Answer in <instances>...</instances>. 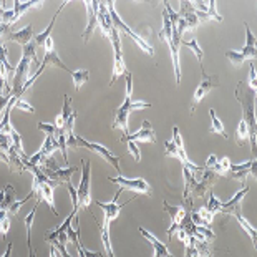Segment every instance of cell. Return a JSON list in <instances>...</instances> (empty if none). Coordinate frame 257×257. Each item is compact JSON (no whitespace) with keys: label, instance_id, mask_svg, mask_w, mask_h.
Here are the masks:
<instances>
[{"label":"cell","instance_id":"obj_1","mask_svg":"<svg viewBox=\"0 0 257 257\" xmlns=\"http://www.w3.org/2000/svg\"><path fill=\"white\" fill-rule=\"evenodd\" d=\"M22 48H24V52H22V58H20L19 65L15 67L14 85H12V91H10V93H14V95H19L20 98L24 96L20 90H22V86L25 85L27 78H29L30 65L34 63V65H37L38 68H40V60L37 58V45H35V42H32V43H29V45H25V47H22Z\"/></svg>","mask_w":257,"mask_h":257},{"label":"cell","instance_id":"obj_2","mask_svg":"<svg viewBox=\"0 0 257 257\" xmlns=\"http://www.w3.org/2000/svg\"><path fill=\"white\" fill-rule=\"evenodd\" d=\"M236 98L237 101L240 103L242 106V118L245 119L247 123V128H249V135H250V148L252 151H255V105H254V98L249 95L247 91L244 88V83H239L237 88H236Z\"/></svg>","mask_w":257,"mask_h":257},{"label":"cell","instance_id":"obj_3","mask_svg":"<svg viewBox=\"0 0 257 257\" xmlns=\"http://www.w3.org/2000/svg\"><path fill=\"white\" fill-rule=\"evenodd\" d=\"M145 108H151V103L146 101H133V98H124V103L114 111V119H113V128L119 130L124 135L128 133V116L131 111L135 110H145Z\"/></svg>","mask_w":257,"mask_h":257},{"label":"cell","instance_id":"obj_4","mask_svg":"<svg viewBox=\"0 0 257 257\" xmlns=\"http://www.w3.org/2000/svg\"><path fill=\"white\" fill-rule=\"evenodd\" d=\"M67 145L72 146V148H86L88 151L96 153V155H100L103 160H106L108 163H110L118 173H121V168H119V158L116 155H113L108 148L98 145V143H91V141H86L85 138H81V136H75V135L70 136V138L67 140Z\"/></svg>","mask_w":257,"mask_h":257},{"label":"cell","instance_id":"obj_5","mask_svg":"<svg viewBox=\"0 0 257 257\" xmlns=\"http://www.w3.org/2000/svg\"><path fill=\"white\" fill-rule=\"evenodd\" d=\"M245 27V32H247V38H245V45L240 48L239 52L236 50H229L226 52V57L231 60L232 65H236V67H239V65H242L245 60L247 62H255V55H257V50H255V37L254 34L250 32V27L247 24H244Z\"/></svg>","mask_w":257,"mask_h":257},{"label":"cell","instance_id":"obj_6","mask_svg":"<svg viewBox=\"0 0 257 257\" xmlns=\"http://www.w3.org/2000/svg\"><path fill=\"white\" fill-rule=\"evenodd\" d=\"M78 209H88L91 204V166L88 160L81 161V179L76 188Z\"/></svg>","mask_w":257,"mask_h":257},{"label":"cell","instance_id":"obj_7","mask_svg":"<svg viewBox=\"0 0 257 257\" xmlns=\"http://www.w3.org/2000/svg\"><path fill=\"white\" fill-rule=\"evenodd\" d=\"M106 7H108V12H110V17H111V22H113L114 29L119 30V32H124V34H126L130 38H133V40L140 45L141 50L146 52L150 57L155 55V48H153L146 40H143V38H141L138 34H136V32L131 30L130 27H128L126 24H124V22H123L121 19H119V15L116 14V10H114V2H106Z\"/></svg>","mask_w":257,"mask_h":257},{"label":"cell","instance_id":"obj_8","mask_svg":"<svg viewBox=\"0 0 257 257\" xmlns=\"http://www.w3.org/2000/svg\"><path fill=\"white\" fill-rule=\"evenodd\" d=\"M201 72H202V80L198 86V90L194 93V100H193V106H191V113H194L196 106L199 105V103L204 100V98L209 95L212 91V88H217L219 86V76L217 75H207L204 72V68L201 67Z\"/></svg>","mask_w":257,"mask_h":257},{"label":"cell","instance_id":"obj_9","mask_svg":"<svg viewBox=\"0 0 257 257\" xmlns=\"http://www.w3.org/2000/svg\"><path fill=\"white\" fill-rule=\"evenodd\" d=\"M108 181L113 183V184H118L119 188H123V189L133 191V193H136V194L153 196V189H151L150 183H148L146 179H143V178H133V179H128V178L118 176V178H108Z\"/></svg>","mask_w":257,"mask_h":257},{"label":"cell","instance_id":"obj_10","mask_svg":"<svg viewBox=\"0 0 257 257\" xmlns=\"http://www.w3.org/2000/svg\"><path fill=\"white\" fill-rule=\"evenodd\" d=\"M169 50H171V58H173V68H174V76H176V85L181 83V58H179V52H181L183 38L178 34L176 29L173 27V37L171 42L168 43Z\"/></svg>","mask_w":257,"mask_h":257},{"label":"cell","instance_id":"obj_11","mask_svg":"<svg viewBox=\"0 0 257 257\" xmlns=\"http://www.w3.org/2000/svg\"><path fill=\"white\" fill-rule=\"evenodd\" d=\"M119 141H123V143L124 141H135V143H138V141H141V143H156V135H155V130L151 126V123L146 119L136 133L124 135L119 138Z\"/></svg>","mask_w":257,"mask_h":257},{"label":"cell","instance_id":"obj_12","mask_svg":"<svg viewBox=\"0 0 257 257\" xmlns=\"http://www.w3.org/2000/svg\"><path fill=\"white\" fill-rule=\"evenodd\" d=\"M163 209H165V212H168L169 216H171V219H173V224L169 226V229L166 231L168 234V240H171L173 239V234L174 232H178V229H179V224H181L183 221V217L186 214V211H189V209H186L184 206H171V204H168V202L165 201L163 202Z\"/></svg>","mask_w":257,"mask_h":257},{"label":"cell","instance_id":"obj_13","mask_svg":"<svg viewBox=\"0 0 257 257\" xmlns=\"http://www.w3.org/2000/svg\"><path fill=\"white\" fill-rule=\"evenodd\" d=\"M119 193L121 191H116V194H114V198L111 202H101V201H96V204L101 207V211H103V214H105V222L108 224H111L116 217L119 216V211L123 209L124 206L130 204L131 201H126L124 204H118V198H119Z\"/></svg>","mask_w":257,"mask_h":257},{"label":"cell","instance_id":"obj_14","mask_svg":"<svg viewBox=\"0 0 257 257\" xmlns=\"http://www.w3.org/2000/svg\"><path fill=\"white\" fill-rule=\"evenodd\" d=\"M43 48H45V57H43V65L45 67H57V68H62L65 72H70L67 68V65H65L62 60L58 58V53L55 50V43H53V38H47V42L43 43Z\"/></svg>","mask_w":257,"mask_h":257},{"label":"cell","instance_id":"obj_15","mask_svg":"<svg viewBox=\"0 0 257 257\" xmlns=\"http://www.w3.org/2000/svg\"><path fill=\"white\" fill-rule=\"evenodd\" d=\"M14 76H15V68L9 63V60H7V47L0 45V80H4V83H5V86H7L9 93L12 91V85H10V81H12Z\"/></svg>","mask_w":257,"mask_h":257},{"label":"cell","instance_id":"obj_16","mask_svg":"<svg viewBox=\"0 0 257 257\" xmlns=\"http://www.w3.org/2000/svg\"><path fill=\"white\" fill-rule=\"evenodd\" d=\"M217 174H214L212 171H207L204 169L201 174V179L198 181V184L194 186V191H193V199L194 198H202V196H206L209 193V189L212 188V184L217 181Z\"/></svg>","mask_w":257,"mask_h":257},{"label":"cell","instance_id":"obj_17","mask_svg":"<svg viewBox=\"0 0 257 257\" xmlns=\"http://www.w3.org/2000/svg\"><path fill=\"white\" fill-rule=\"evenodd\" d=\"M85 5H86V14H88V24H86V29L83 32V40L88 42L98 25V5H100V2H96V0H93V2L91 0H86Z\"/></svg>","mask_w":257,"mask_h":257},{"label":"cell","instance_id":"obj_18","mask_svg":"<svg viewBox=\"0 0 257 257\" xmlns=\"http://www.w3.org/2000/svg\"><path fill=\"white\" fill-rule=\"evenodd\" d=\"M78 169H80L78 166H70L65 169H57V171H48V169H40V171L58 186V184H67L68 181H72V176Z\"/></svg>","mask_w":257,"mask_h":257},{"label":"cell","instance_id":"obj_19","mask_svg":"<svg viewBox=\"0 0 257 257\" xmlns=\"http://www.w3.org/2000/svg\"><path fill=\"white\" fill-rule=\"evenodd\" d=\"M183 176H184V193H183V198L186 201V209L191 211L193 207V191H194V186L198 184V179H196V174L191 171L188 168H183Z\"/></svg>","mask_w":257,"mask_h":257},{"label":"cell","instance_id":"obj_20","mask_svg":"<svg viewBox=\"0 0 257 257\" xmlns=\"http://www.w3.org/2000/svg\"><path fill=\"white\" fill-rule=\"evenodd\" d=\"M250 174H255V160L252 161H245L242 165H232L231 166V173L227 174V178L236 179V181H245V178L250 176Z\"/></svg>","mask_w":257,"mask_h":257},{"label":"cell","instance_id":"obj_21","mask_svg":"<svg viewBox=\"0 0 257 257\" xmlns=\"http://www.w3.org/2000/svg\"><path fill=\"white\" fill-rule=\"evenodd\" d=\"M98 25H100L103 35L110 40V35H111V32L114 30V25L111 22L110 12H108L106 2H100V5H98Z\"/></svg>","mask_w":257,"mask_h":257},{"label":"cell","instance_id":"obj_22","mask_svg":"<svg viewBox=\"0 0 257 257\" xmlns=\"http://www.w3.org/2000/svg\"><path fill=\"white\" fill-rule=\"evenodd\" d=\"M138 231L141 232V236H143L146 240H150L153 249H155V257H173V254L169 252L166 244H163L160 239H158L155 234H151L150 231H146L145 227H140Z\"/></svg>","mask_w":257,"mask_h":257},{"label":"cell","instance_id":"obj_23","mask_svg":"<svg viewBox=\"0 0 257 257\" xmlns=\"http://www.w3.org/2000/svg\"><path fill=\"white\" fill-rule=\"evenodd\" d=\"M247 193H249V186H244L242 189L234 194L232 199L224 202V204L221 206V212H224V214H232V212L240 211V202H242V199L247 196Z\"/></svg>","mask_w":257,"mask_h":257},{"label":"cell","instance_id":"obj_24","mask_svg":"<svg viewBox=\"0 0 257 257\" xmlns=\"http://www.w3.org/2000/svg\"><path fill=\"white\" fill-rule=\"evenodd\" d=\"M114 50V67H113V76L110 80V86L114 85V81L118 78H121L123 75L128 73L126 70V65H124V60H123V53H121V45L119 47H113Z\"/></svg>","mask_w":257,"mask_h":257},{"label":"cell","instance_id":"obj_25","mask_svg":"<svg viewBox=\"0 0 257 257\" xmlns=\"http://www.w3.org/2000/svg\"><path fill=\"white\" fill-rule=\"evenodd\" d=\"M216 0H211V2H207V10L206 12H198L196 10L194 15L198 22H209V20H216V22H222V15L217 12V7H216Z\"/></svg>","mask_w":257,"mask_h":257},{"label":"cell","instance_id":"obj_26","mask_svg":"<svg viewBox=\"0 0 257 257\" xmlns=\"http://www.w3.org/2000/svg\"><path fill=\"white\" fill-rule=\"evenodd\" d=\"M34 38H35L34 37V27L27 25V27H24V29L19 30V32H12V35H10L9 40L17 42V43H20L22 47H25V45H29V43H32Z\"/></svg>","mask_w":257,"mask_h":257},{"label":"cell","instance_id":"obj_27","mask_svg":"<svg viewBox=\"0 0 257 257\" xmlns=\"http://www.w3.org/2000/svg\"><path fill=\"white\" fill-rule=\"evenodd\" d=\"M45 2H15L14 4V24H17L19 19L30 9H42Z\"/></svg>","mask_w":257,"mask_h":257},{"label":"cell","instance_id":"obj_28","mask_svg":"<svg viewBox=\"0 0 257 257\" xmlns=\"http://www.w3.org/2000/svg\"><path fill=\"white\" fill-rule=\"evenodd\" d=\"M72 113H73V110H72V98L65 95V96H63V110H62V113H60L58 116H57V119H55V126H57L58 130H63L65 121H67L68 116H70Z\"/></svg>","mask_w":257,"mask_h":257},{"label":"cell","instance_id":"obj_29","mask_svg":"<svg viewBox=\"0 0 257 257\" xmlns=\"http://www.w3.org/2000/svg\"><path fill=\"white\" fill-rule=\"evenodd\" d=\"M209 114H211V128H209V131H211V133H214V135L222 136L224 140H227V131H226V128H224V124H222V121H221V118L216 114V110H214V108H211V110H209Z\"/></svg>","mask_w":257,"mask_h":257},{"label":"cell","instance_id":"obj_30","mask_svg":"<svg viewBox=\"0 0 257 257\" xmlns=\"http://www.w3.org/2000/svg\"><path fill=\"white\" fill-rule=\"evenodd\" d=\"M232 216L236 217V219H237V222L240 224V226H242V229H244V231L249 234V237L252 239V244L255 245V237H257L255 227H254L252 224H250V222H249L247 219H245V217L242 216V212H240V211H236V212H232Z\"/></svg>","mask_w":257,"mask_h":257},{"label":"cell","instance_id":"obj_31","mask_svg":"<svg viewBox=\"0 0 257 257\" xmlns=\"http://www.w3.org/2000/svg\"><path fill=\"white\" fill-rule=\"evenodd\" d=\"M100 232H101L103 247H105L108 257H114L113 245H111V239H110V224H108V222H103V226H100Z\"/></svg>","mask_w":257,"mask_h":257},{"label":"cell","instance_id":"obj_32","mask_svg":"<svg viewBox=\"0 0 257 257\" xmlns=\"http://www.w3.org/2000/svg\"><path fill=\"white\" fill-rule=\"evenodd\" d=\"M249 140H250V135H249L247 123H245L244 118H240L239 126L236 130V143H237V146H244L245 141H249Z\"/></svg>","mask_w":257,"mask_h":257},{"label":"cell","instance_id":"obj_33","mask_svg":"<svg viewBox=\"0 0 257 257\" xmlns=\"http://www.w3.org/2000/svg\"><path fill=\"white\" fill-rule=\"evenodd\" d=\"M171 37H173V25H171V22H169V17L165 10V12H163V29L160 32V40L169 43L171 42Z\"/></svg>","mask_w":257,"mask_h":257},{"label":"cell","instance_id":"obj_34","mask_svg":"<svg viewBox=\"0 0 257 257\" xmlns=\"http://www.w3.org/2000/svg\"><path fill=\"white\" fill-rule=\"evenodd\" d=\"M231 161H229L227 156L221 158V160H217V163L214 165V168L211 169L212 173L217 174V176H227L229 173H231Z\"/></svg>","mask_w":257,"mask_h":257},{"label":"cell","instance_id":"obj_35","mask_svg":"<svg viewBox=\"0 0 257 257\" xmlns=\"http://www.w3.org/2000/svg\"><path fill=\"white\" fill-rule=\"evenodd\" d=\"M53 138L57 140V143H58V151L62 153V156H63V161H65V165H67L68 168V156H67V135L63 133V130H58L57 131V135L53 136Z\"/></svg>","mask_w":257,"mask_h":257},{"label":"cell","instance_id":"obj_36","mask_svg":"<svg viewBox=\"0 0 257 257\" xmlns=\"http://www.w3.org/2000/svg\"><path fill=\"white\" fill-rule=\"evenodd\" d=\"M70 73H72V76H73V83H75L76 91H80L81 86H83L90 78L88 70H75V72H70Z\"/></svg>","mask_w":257,"mask_h":257},{"label":"cell","instance_id":"obj_37","mask_svg":"<svg viewBox=\"0 0 257 257\" xmlns=\"http://www.w3.org/2000/svg\"><path fill=\"white\" fill-rule=\"evenodd\" d=\"M9 136H10V146H12L15 151H17V155L22 158V160H24V158H27L25 153H24V145H22V136L15 130L10 131Z\"/></svg>","mask_w":257,"mask_h":257},{"label":"cell","instance_id":"obj_38","mask_svg":"<svg viewBox=\"0 0 257 257\" xmlns=\"http://www.w3.org/2000/svg\"><path fill=\"white\" fill-rule=\"evenodd\" d=\"M15 194H17V193H15V189L12 188V186H10V184L5 186V198L2 201V204H0V211H7L9 212L10 206L15 202Z\"/></svg>","mask_w":257,"mask_h":257},{"label":"cell","instance_id":"obj_39","mask_svg":"<svg viewBox=\"0 0 257 257\" xmlns=\"http://www.w3.org/2000/svg\"><path fill=\"white\" fill-rule=\"evenodd\" d=\"M38 204L40 202H35L34 204V209L30 211L29 216H25V227H27V242H29V247H32V226H34V217L37 214V209H38Z\"/></svg>","mask_w":257,"mask_h":257},{"label":"cell","instance_id":"obj_40","mask_svg":"<svg viewBox=\"0 0 257 257\" xmlns=\"http://www.w3.org/2000/svg\"><path fill=\"white\" fill-rule=\"evenodd\" d=\"M221 206H222V202H221L219 199H217L212 193H209V198H207V204L204 206L206 209L209 211L211 214H214V216H216L217 212H221Z\"/></svg>","mask_w":257,"mask_h":257},{"label":"cell","instance_id":"obj_41","mask_svg":"<svg viewBox=\"0 0 257 257\" xmlns=\"http://www.w3.org/2000/svg\"><path fill=\"white\" fill-rule=\"evenodd\" d=\"M183 45H186V48H189V50H193V53L196 55V58L199 60V65L202 67V55H204V52H202V48L199 47L198 40H196V38H193V40L186 42V43H183Z\"/></svg>","mask_w":257,"mask_h":257},{"label":"cell","instance_id":"obj_42","mask_svg":"<svg viewBox=\"0 0 257 257\" xmlns=\"http://www.w3.org/2000/svg\"><path fill=\"white\" fill-rule=\"evenodd\" d=\"M179 17L184 19V24H186V32H194L198 29L199 22L196 19L194 14H184V15H179Z\"/></svg>","mask_w":257,"mask_h":257},{"label":"cell","instance_id":"obj_43","mask_svg":"<svg viewBox=\"0 0 257 257\" xmlns=\"http://www.w3.org/2000/svg\"><path fill=\"white\" fill-rule=\"evenodd\" d=\"M32 198H35V196H34V193H30L29 196H27L25 199H22V201H15L14 204L10 206V209H9V216H15V214H17V212L20 211V207L24 206L25 202L29 201V199H32Z\"/></svg>","mask_w":257,"mask_h":257},{"label":"cell","instance_id":"obj_44","mask_svg":"<svg viewBox=\"0 0 257 257\" xmlns=\"http://www.w3.org/2000/svg\"><path fill=\"white\" fill-rule=\"evenodd\" d=\"M37 128L40 130V131H43V133H47V136H55V135H57V131H58V128L55 126V124H50V123H40V121H38Z\"/></svg>","mask_w":257,"mask_h":257},{"label":"cell","instance_id":"obj_45","mask_svg":"<svg viewBox=\"0 0 257 257\" xmlns=\"http://www.w3.org/2000/svg\"><path fill=\"white\" fill-rule=\"evenodd\" d=\"M165 150H166V156H168V158H176V160H179V151H178L176 145H174L171 140L166 141Z\"/></svg>","mask_w":257,"mask_h":257},{"label":"cell","instance_id":"obj_46","mask_svg":"<svg viewBox=\"0 0 257 257\" xmlns=\"http://www.w3.org/2000/svg\"><path fill=\"white\" fill-rule=\"evenodd\" d=\"M67 189H68V193H70V198H72V202H73V209L78 212V194H76V188H73V184L72 181H68L67 184Z\"/></svg>","mask_w":257,"mask_h":257},{"label":"cell","instance_id":"obj_47","mask_svg":"<svg viewBox=\"0 0 257 257\" xmlns=\"http://www.w3.org/2000/svg\"><path fill=\"white\" fill-rule=\"evenodd\" d=\"M124 143L128 145V151L131 153V155H133L135 161H136V163H140V161H141V153H140L138 145H136L135 141H124Z\"/></svg>","mask_w":257,"mask_h":257},{"label":"cell","instance_id":"obj_48","mask_svg":"<svg viewBox=\"0 0 257 257\" xmlns=\"http://www.w3.org/2000/svg\"><path fill=\"white\" fill-rule=\"evenodd\" d=\"M10 35H12V25H5V24H0V45L9 40Z\"/></svg>","mask_w":257,"mask_h":257},{"label":"cell","instance_id":"obj_49","mask_svg":"<svg viewBox=\"0 0 257 257\" xmlns=\"http://www.w3.org/2000/svg\"><path fill=\"white\" fill-rule=\"evenodd\" d=\"M249 86L255 93V90H257V85H255V62H250V67H249Z\"/></svg>","mask_w":257,"mask_h":257},{"label":"cell","instance_id":"obj_50","mask_svg":"<svg viewBox=\"0 0 257 257\" xmlns=\"http://www.w3.org/2000/svg\"><path fill=\"white\" fill-rule=\"evenodd\" d=\"M76 249H78L80 257H103L101 252H90V250H86L83 245H76Z\"/></svg>","mask_w":257,"mask_h":257},{"label":"cell","instance_id":"obj_51","mask_svg":"<svg viewBox=\"0 0 257 257\" xmlns=\"http://www.w3.org/2000/svg\"><path fill=\"white\" fill-rule=\"evenodd\" d=\"M9 148H10V136L0 133V151L7 153Z\"/></svg>","mask_w":257,"mask_h":257},{"label":"cell","instance_id":"obj_52","mask_svg":"<svg viewBox=\"0 0 257 257\" xmlns=\"http://www.w3.org/2000/svg\"><path fill=\"white\" fill-rule=\"evenodd\" d=\"M15 106L17 108H20V110H25V111H29V113H35V110H34V106L32 105H29L27 101H24V98H20V100L15 103Z\"/></svg>","mask_w":257,"mask_h":257},{"label":"cell","instance_id":"obj_53","mask_svg":"<svg viewBox=\"0 0 257 257\" xmlns=\"http://www.w3.org/2000/svg\"><path fill=\"white\" fill-rule=\"evenodd\" d=\"M124 76H126V96L124 98H131V91H133V75L128 72Z\"/></svg>","mask_w":257,"mask_h":257},{"label":"cell","instance_id":"obj_54","mask_svg":"<svg viewBox=\"0 0 257 257\" xmlns=\"http://www.w3.org/2000/svg\"><path fill=\"white\" fill-rule=\"evenodd\" d=\"M217 160H219V158H217L216 155H211L209 158H207L206 165L202 166V168H204V169H207V171H211V169L214 168V165H216V163H217Z\"/></svg>","mask_w":257,"mask_h":257},{"label":"cell","instance_id":"obj_55","mask_svg":"<svg viewBox=\"0 0 257 257\" xmlns=\"http://www.w3.org/2000/svg\"><path fill=\"white\" fill-rule=\"evenodd\" d=\"M186 257H201L198 252H196V249L193 245V239H191V242L186 245Z\"/></svg>","mask_w":257,"mask_h":257},{"label":"cell","instance_id":"obj_56","mask_svg":"<svg viewBox=\"0 0 257 257\" xmlns=\"http://www.w3.org/2000/svg\"><path fill=\"white\" fill-rule=\"evenodd\" d=\"M9 101H10V95L2 96V100H0V119H2V116H4V111H5V108H7Z\"/></svg>","mask_w":257,"mask_h":257},{"label":"cell","instance_id":"obj_57","mask_svg":"<svg viewBox=\"0 0 257 257\" xmlns=\"http://www.w3.org/2000/svg\"><path fill=\"white\" fill-rule=\"evenodd\" d=\"M2 257H12V242L7 244V250H5V254Z\"/></svg>","mask_w":257,"mask_h":257},{"label":"cell","instance_id":"obj_58","mask_svg":"<svg viewBox=\"0 0 257 257\" xmlns=\"http://www.w3.org/2000/svg\"><path fill=\"white\" fill-rule=\"evenodd\" d=\"M29 249H30V257H35V250L32 249V247H29Z\"/></svg>","mask_w":257,"mask_h":257},{"label":"cell","instance_id":"obj_59","mask_svg":"<svg viewBox=\"0 0 257 257\" xmlns=\"http://www.w3.org/2000/svg\"><path fill=\"white\" fill-rule=\"evenodd\" d=\"M209 257H212V255H209Z\"/></svg>","mask_w":257,"mask_h":257}]
</instances>
